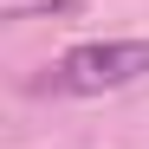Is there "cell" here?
I'll return each mask as SVG.
<instances>
[{"label":"cell","instance_id":"2","mask_svg":"<svg viewBox=\"0 0 149 149\" xmlns=\"http://www.w3.org/2000/svg\"><path fill=\"white\" fill-rule=\"evenodd\" d=\"M0 13H7V19H78L84 13V0H0Z\"/></svg>","mask_w":149,"mask_h":149},{"label":"cell","instance_id":"1","mask_svg":"<svg viewBox=\"0 0 149 149\" xmlns=\"http://www.w3.org/2000/svg\"><path fill=\"white\" fill-rule=\"evenodd\" d=\"M149 78V39H84L65 45L33 78V97H104Z\"/></svg>","mask_w":149,"mask_h":149}]
</instances>
